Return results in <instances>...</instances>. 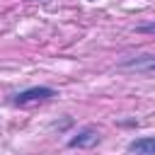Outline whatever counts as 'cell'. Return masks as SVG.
Listing matches in <instances>:
<instances>
[{"instance_id":"2","label":"cell","mask_w":155,"mask_h":155,"mask_svg":"<svg viewBox=\"0 0 155 155\" xmlns=\"http://www.w3.org/2000/svg\"><path fill=\"white\" fill-rule=\"evenodd\" d=\"M99 143V131L97 128H82L78 136H73L68 140L70 148H94Z\"/></svg>"},{"instance_id":"1","label":"cell","mask_w":155,"mask_h":155,"mask_svg":"<svg viewBox=\"0 0 155 155\" xmlns=\"http://www.w3.org/2000/svg\"><path fill=\"white\" fill-rule=\"evenodd\" d=\"M56 97V90L53 87H46V85H36V87H27L22 92L15 94V104L17 107H24V104H31V102H46V99H53Z\"/></svg>"},{"instance_id":"5","label":"cell","mask_w":155,"mask_h":155,"mask_svg":"<svg viewBox=\"0 0 155 155\" xmlns=\"http://www.w3.org/2000/svg\"><path fill=\"white\" fill-rule=\"evenodd\" d=\"M138 31H143V34H155V22H153V24H140Z\"/></svg>"},{"instance_id":"6","label":"cell","mask_w":155,"mask_h":155,"mask_svg":"<svg viewBox=\"0 0 155 155\" xmlns=\"http://www.w3.org/2000/svg\"><path fill=\"white\" fill-rule=\"evenodd\" d=\"M41 2H44V0H41Z\"/></svg>"},{"instance_id":"4","label":"cell","mask_w":155,"mask_h":155,"mask_svg":"<svg viewBox=\"0 0 155 155\" xmlns=\"http://www.w3.org/2000/svg\"><path fill=\"white\" fill-rule=\"evenodd\" d=\"M121 68H136V70L155 68V56H143V58H136V61H126V63H121Z\"/></svg>"},{"instance_id":"3","label":"cell","mask_w":155,"mask_h":155,"mask_svg":"<svg viewBox=\"0 0 155 155\" xmlns=\"http://www.w3.org/2000/svg\"><path fill=\"white\" fill-rule=\"evenodd\" d=\"M128 153H136V155H155V138L153 136H145V138H136L128 143Z\"/></svg>"}]
</instances>
